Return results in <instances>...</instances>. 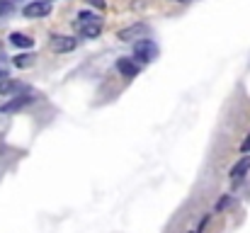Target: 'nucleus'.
Returning <instances> with one entry per match:
<instances>
[{
  "label": "nucleus",
  "mask_w": 250,
  "mask_h": 233,
  "mask_svg": "<svg viewBox=\"0 0 250 233\" xmlns=\"http://www.w3.org/2000/svg\"><path fill=\"white\" fill-rule=\"evenodd\" d=\"M248 170H250V155H243V158L231 168V177H233V180H241V177L248 175Z\"/></svg>",
  "instance_id": "9"
},
{
  "label": "nucleus",
  "mask_w": 250,
  "mask_h": 233,
  "mask_svg": "<svg viewBox=\"0 0 250 233\" xmlns=\"http://www.w3.org/2000/svg\"><path fill=\"white\" fill-rule=\"evenodd\" d=\"M12 64H15L17 68H29V66L34 64V56H32V54H20V56L12 59Z\"/></svg>",
  "instance_id": "11"
},
{
  "label": "nucleus",
  "mask_w": 250,
  "mask_h": 233,
  "mask_svg": "<svg viewBox=\"0 0 250 233\" xmlns=\"http://www.w3.org/2000/svg\"><path fill=\"white\" fill-rule=\"evenodd\" d=\"M2 78H7V68H5V66H0V80H2Z\"/></svg>",
  "instance_id": "16"
},
{
  "label": "nucleus",
  "mask_w": 250,
  "mask_h": 233,
  "mask_svg": "<svg viewBox=\"0 0 250 233\" xmlns=\"http://www.w3.org/2000/svg\"><path fill=\"white\" fill-rule=\"evenodd\" d=\"M17 90H24V87H22L20 83H15L10 76L0 80V95H10V92H17Z\"/></svg>",
  "instance_id": "10"
},
{
  "label": "nucleus",
  "mask_w": 250,
  "mask_h": 233,
  "mask_svg": "<svg viewBox=\"0 0 250 233\" xmlns=\"http://www.w3.org/2000/svg\"><path fill=\"white\" fill-rule=\"evenodd\" d=\"M241 151H243V153H250V134L246 136V141L241 144Z\"/></svg>",
  "instance_id": "14"
},
{
  "label": "nucleus",
  "mask_w": 250,
  "mask_h": 233,
  "mask_svg": "<svg viewBox=\"0 0 250 233\" xmlns=\"http://www.w3.org/2000/svg\"><path fill=\"white\" fill-rule=\"evenodd\" d=\"M24 17H29V20H37V17H46L49 12H51V2L49 0H34V2H29V5H24Z\"/></svg>",
  "instance_id": "2"
},
{
  "label": "nucleus",
  "mask_w": 250,
  "mask_h": 233,
  "mask_svg": "<svg viewBox=\"0 0 250 233\" xmlns=\"http://www.w3.org/2000/svg\"><path fill=\"white\" fill-rule=\"evenodd\" d=\"M85 2H87V5H95V7H100V10L104 7V0H85Z\"/></svg>",
  "instance_id": "15"
},
{
  "label": "nucleus",
  "mask_w": 250,
  "mask_h": 233,
  "mask_svg": "<svg viewBox=\"0 0 250 233\" xmlns=\"http://www.w3.org/2000/svg\"><path fill=\"white\" fill-rule=\"evenodd\" d=\"M156 54H158V49H156V44L151 39L144 37V39L134 42V59H139L141 64H151L156 59Z\"/></svg>",
  "instance_id": "1"
},
{
  "label": "nucleus",
  "mask_w": 250,
  "mask_h": 233,
  "mask_svg": "<svg viewBox=\"0 0 250 233\" xmlns=\"http://www.w3.org/2000/svg\"><path fill=\"white\" fill-rule=\"evenodd\" d=\"M97 20H102V17H100V15H92V12H87V10H83V12H78V22H76V24L81 27V24H87V22H97Z\"/></svg>",
  "instance_id": "12"
},
{
  "label": "nucleus",
  "mask_w": 250,
  "mask_h": 233,
  "mask_svg": "<svg viewBox=\"0 0 250 233\" xmlns=\"http://www.w3.org/2000/svg\"><path fill=\"white\" fill-rule=\"evenodd\" d=\"M78 32L83 34L85 39H95V37H100V32H102V20H97V22H87V24H81V27H78Z\"/></svg>",
  "instance_id": "8"
},
{
  "label": "nucleus",
  "mask_w": 250,
  "mask_h": 233,
  "mask_svg": "<svg viewBox=\"0 0 250 233\" xmlns=\"http://www.w3.org/2000/svg\"><path fill=\"white\" fill-rule=\"evenodd\" d=\"M175 2H187V0H175Z\"/></svg>",
  "instance_id": "17"
},
{
  "label": "nucleus",
  "mask_w": 250,
  "mask_h": 233,
  "mask_svg": "<svg viewBox=\"0 0 250 233\" xmlns=\"http://www.w3.org/2000/svg\"><path fill=\"white\" fill-rule=\"evenodd\" d=\"M29 102H34V97H32L29 92H22V95H17V97H12L10 102H5V105L0 107V112H5V114H10V112H17V109H22V107H27Z\"/></svg>",
  "instance_id": "5"
},
{
  "label": "nucleus",
  "mask_w": 250,
  "mask_h": 233,
  "mask_svg": "<svg viewBox=\"0 0 250 233\" xmlns=\"http://www.w3.org/2000/svg\"><path fill=\"white\" fill-rule=\"evenodd\" d=\"M10 44L17 46V49H32L34 46V39L27 37V34H22V32H12L10 34Z\"/></svg>",
  "instance_id": "7"
},
{
  "label": "nucleus",
  "mask_w": 250,
  "mask_h": 233,
  "mask_svg": "<svg viewBox=\"0 0 250 233\" xmlns=\"http://www.w3.org/2000/svg\"><path fill=\"white\" fill-rule=\"evenodd\" d=\"M189 233H197V231H189Z\"/></svg>",
  "instance_id": "18"
},
{
  "label": "nucleus",
  "mask_w": 250,
  "mask_h": 233,
  "mask_svg": "<svg viewBox=\"0 0 250 233\" xmlns=\"http://www.w3.org/2000/svg\"><path fill=\"white\" fill-rule=\"evenodd\" d=\"M146 34H148V27H146L144 22H136V24H131V27L122 29L117 37H119L122 42H139V39H144Z\"/></svg>",
  "instance_id": "3"
},
{
  "label": "nucleus",
  "mask_w": 250,
  "mask_h": 233,
  "mask_svg": "<svg viewBox=\"0 0 250 233\" xmlns=\"http://www.w3.org/2000/svg\"><path fill=\"white\" fill-rule=\"evenodd\" d=\"M229 204H231V197H229V194H224V197H221V199L216 202V212H224V209H226Z\"/></svg>",
  "instance_id": "13"
},
{
  "label": "nucleus",
  "mask_w": 250,
  "mask_h": 233,
  "mask_svg": "<svg viewBox=\"0 0 250 233\" xmlns=\"http://www.w3.org/2000/svg\"><path fill=\"white\" fill-rule=\"evenodd\" d=\"M76 46H78V39H73V37H61V34L51 37V42H49V49H51V51H56V54L73 51Z\"/></svg>",
  "instance_id": "4"
},
{
  "label": "nucleus",
  "mask_w": 250,
  "mask_h": 233,
  "mask_svg": "<svg viewBox=\"0 0 250 233\" xmlns=\"http://www.w3.org/2000/svg\"><path fill=\"white\" fill-rule=\"evenodd\" d=\"M117 71L124 78H136L141 73V66H139L136 61H131V59H119V61H117Z\"/></svg>",
  "instance_id": "6"
}]
</instances>
